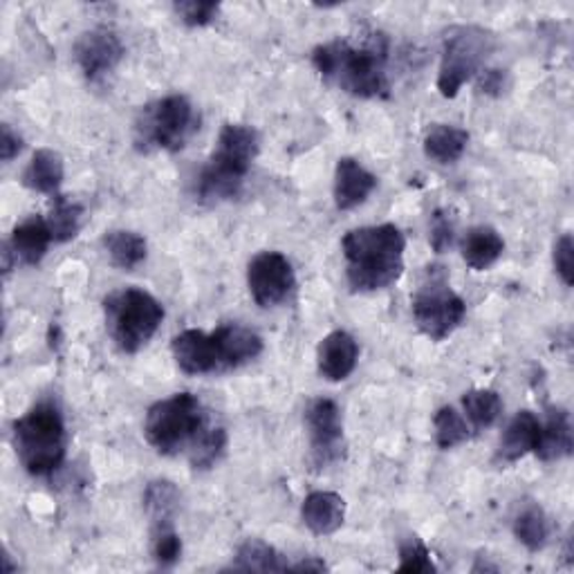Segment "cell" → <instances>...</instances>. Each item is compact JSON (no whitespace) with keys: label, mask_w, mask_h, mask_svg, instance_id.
<instances>
[{"label":"cell","mask_w":574,"mask_h":574,"mask_svg":"<svg viewBox=\"0 0 574 574\" xmlns=\"http://www.w3.org/2000/svg\"><path fill=\"white\" fill-rule=\"evenodd\" d=\"M389 41L384 34L373 32L362 43L330 41L312 50V63L316 72L360 99L386 97L391 90L389 72Z\"/></svg>","instance_id":"6da1fadb"},{"label":"cell","mask_w":574,"mask_h":574,"mask_svg":"<svg viewBox=\"0 0 574 574\" xmlns=\"http://www.w3.org/2000/svg\"><path fill=\"white\" fill-rule=\"evenodd\" d=\"M346 259V279L355 292L386 290L404 272L406 239L391 222L360 226L341 241Z\"/></svg>","instance_id":"7a4b0ae2"},{"label":"cell","mask_w":574,"mask_h":574,"mask_svg":"<svg viewBox=\"0 0 574 574\" xmlns=\"http://www.w3.org/2000/svg\"><path fill=\"white\" fill-rule=\"evenodd\" d=\"M261 151L259 133L245 124H224L218 144L195 180V200L218 204L241 193Z\"/></svg>","instance_id":"3957f363"},{"label":"cell","mask_w":574,"mask_h":574,"mask_svg":"<svg viewBox=\"0 0 574 574\" xmlns=\"http://www.w3.org/2000/svg\"><path fill=\"white\" fill-rule=\"evenodd\" d=\"M14 446L32 476L54 474L66 457V424L57 404L39 402L14 422Z\"/></svg>","instance_id":"277c9868"},{"label":"cell","mask_w":574,"mask_h":574,"mask_svg":"<svg viewBox=\"0 0 574 574\" xmlns=\"http://www.w3.org/2000/svg\"><path fill=\"white\" fill-rule=\"evenodd\" d=\"M103 312L108 334L124 355L140 353L164 321L162 303L140 288L110 292L103 299Z\"/></svg>","instance_id":"5b68a950"},{"label":"cell","mask_w":574,"mask_h":574,"mask_svg":"<svg viewBox=\"0 0 574 574\" xmlns=\"http://www.w3.org/2000/svg\"><path fill=\"white\" fill-rule=\"evenodd\" d=\"M198 129L195 108L184 94H169L147 103L133 127V142L140 153L169 151L178 153L187 147Z\"/></svg>","instance_id":"8992f818"},{"label":"cell","mask_w":574,"mask_h":574,"mask_svg":"<svg viewBox=\"0 0 574 574\" xmlns=\"http://www.w3.org/2000/svg\"><path fill=\"white\" fill-rule=\"evenodd\" d=\"M207 424L209 417L202 402L193 393H175L149 409L144 435L158 453L173 455L184 446H191Z\"/></svg>","instance_id":"52a82bcc"},{"label":"cell","mask_w":574,"mask_h":574,"mask_svg":"<svg viewBox=\"0 0 574 574\" xmlns=\"http://www.w3.org/2000/svg\"><path fill=\"white\" fill-rule=\"evenodd\" d=\"M494 52V34L479 26H461L446 32L437 70V90L444 99H453L461 88L483 72L485 61Z\"/></svg>","instance_id":"ba28073f"},{"label":"cell","mask_w":574,"mask_h":574,"mask_svg":"<svg viewBox=\"0 0 574 574\" xmlns=\"http://www.w3.org/2000/svg\"><path fill=\"white\" fill-rule=\"evenodd\" d=\"M413 319L422 334L431 341H444L463 325L467 305L455 294L442 268H429L424 281L413 294Z\"/></svg>","instance_id":"9c48e42d"},{"label":"cell","mask_w":574,"mask_h":574,"mask_svg":"<svg viewBox=\"0 0 574 574\" xmlns=\"http://www.w3.org/2000/svg\"><path fill=\"white\" fill-rule=\"evenodd\" d=\"M310 457L316 467H328L343 457V420L334 400L319 397L305 411Z\"/></svg>","instance_id":"30bf717a"},{"label":"cell","mask_w":574,"mask_h":574,"mask_svg":"<svg viewBox=\"0 0 574 574\" xmlns=\"http://www.w3.org/2000/svg\"><path fill=\"white\" fill-rule=\"evenodd\" d=\"M296 276L292 263L281 252H263L248 268L250 294L261 308H274L294 290Z\"/></svg>","instance_id":"8fae6325"},{"label":"cell","mask_w":574,"mask_h":574,"mask_svg":"<svg viewBox=\"0 0 574 574\" xmlns=\"http://www.w3.org/2000/svg\"><path fill=\"white\" fill-rule=\"evenodd\" d=\"M124 59L122 39L108 28L83 32L74 43V61L90 83L103 81Z\"/></svg>","instance_id":"7c38bea8"},{"label":"cell","mask_w":574,"mask_h":574,"mask_svg":"<svg viewBox=\"0 0 574 574\" xmlns=\"http://www.w3.org/2000/svg\"><path fill=\"white\" fill-rule=\"evenodd\" d=\"M171 351H173L175 364L187 375L220 373V360H218L213 332L184 330L173 336Z\"/></svg>","instance_id":"4fadbf2b"},{"label":"cell","mask_w":574,"mask_h":574,"mask_svg":"<svg viewBox=\"0 0 574 574\" xmlns=\"http://www.w3.org/2000/svg\"><path fill=\"white\" fill-rule=\"evenodd\" d=\"M360 346L351 332L334 330L319 343L316 366L323 380L343 382L349 380L358 366Z\"/></svg>","instance_id":"5bb4252c"},{"label":"cell","mask_w":574,"mask_h":574,"mask_svg":"<svg viewBox=\"0 0 574 574\" xmlns=\"http://www.w3.org/2000/svg\"><path fill=\"white\" fill-rule=\"evenodd\" d=\"M213 339L220 360V373L239 369L263 353V339L241 323H224L215 328Z\"/></svg>","instance_id":"9a60e30c"},{"label":"cell","mask_w":574,"mask_h":574,"mask_svg":"<svg viewBox=\"0 0 574 574\" xmlns=\"http://www.w3.org/2000/svg\"><path fill=\"white\" fill-rule=\"evenodd\" d=\"M377 178L364 169L355 158H341L334 169V204L341 211H351L369 200L375 191Z\"/></svg>","instance_id":"2e32d148"},{"label":"cell","mask_w":574,"mask_h":574,"mask_svg":"<svg viewBox=\"0 0 574 574\" xmlns=\"http://www.w3.org/2000/svg\"><path fill=\"white\" fill-rule=\"evenodd\" d=\"M52 241L54 236L50 232L48 220L41 215H32L14 226L8 250L12 252L17 265L21 263V265L34 268L46 259Z\"/></svg>","instance_id":"e0dca14e"},{"label":"cell","mask_w":574,"mask_h":574,"mask_svg":"<svg viewBox=\"0 0 574 574\" xmlns=\"http://www.w3.org/2000/svg\"><path fill=\"white\" fill-rule=\"evenodd\" d=\"M301 518L316 536L334 534L346 521V503L334 492H312L301 505Z\"/></svg>","instance_id":"ac0fdd59"},{"label":"cell","mask_w":574,"mask_h":574,"mask_svg":"<svg viewBox=\"0 0 574 574\" xmlns=\"http://www.w3.org/2000/svg\"><path fill=\"white\" fill-rule=\"evenodd\" d=\"M572 424L565 409H547V420L541 424V435L534 453L543 463H554L572 453Z\"/></svg>","instance_id":"d6986e66"},{"label":"cell","mask_w":574,"mask_h":574,"mask_svg":"<svg viewBox=\"0 0 574 574\" xmlns=\"http://www.w3.org/2000/svg\"><path fill=\"white\" fill-rule=\"evenodd\" d=\"M541 435V422L532 411H521L512 417V422L505 429V435L501 440L499 457L503 463H516L527 453H532L538 444Z\"/></svg>","instance_id":"ffe728a7"},{"label":"cell","mask_w":574,"mask_h":574,"mask_svg":"<svg viewBox=\"0 0 574 574\" xmlns=\"http://www.w3.org/2000/svg\"><path fill=\"white\" fill-rule=\"evenodd\" d=\"M463 259L465 263L476 270V272H485L490 270L505 252V241L503 236L496 232L494 226H472L470 232L463 239Z\"/></svg>","instance_id":"44dd1931"},{"label":"cell","mask_w":574,"mask_h":574,"mask_svg":"<svg viewBox=\"0 0 574 574\" xmlns=\"http://www.w3.org/2000/svg\"><path fill=\"white\" fill-rule=\"evenodd\" d=\"M63 175V158L52 149H39L23 173V184L43 195H59Z\"/></svg>","instance_id":"7402d4cb"},{"label":"cell","mask_w":574,"mask_h":574,"mask_svg":"<svg viewBox=\"0 0 574 574\" xmlns=\"http://www.w3.org/2000/svg\"><path fill=\"white\" fill-rule=\"evenodd\" d=\"M467 144V131L449 124H435L424 138V155L437 164H453L463 158Z\"/></svg>","instance_id":"603a6c76"},{"label":"cell","mask_w":574,"mask_h":574,"mask_svg":"<svg viewBox=\"0 0 574 574\" xmlns=\"http://www.w3.org/2000/svg\"><path fill=\"white\" fill-rule=\"evenodd\" d=\"M290 561L276 552L272 545H268L265 541L259 538H250L245 541L236 556L234 563L229 565V570L236 572H290Z\"/></svg>","instance_id":"cb8c5ba5"},{"label":"cell","mask_w":574,"mask_h":574,"mask_svg":"<svg viewBox=\"0 0 574 574\" xmlns=\"http://www.w3.org/2000/svg\"><path fill=\"white\" fill-rule=\"evenodd\" d=\"M103 248L110 256V263L120 270H135L138 265H142L147 261L149 254V245L147 239L135 234V232H124V229H118V232H110L103 236Z\"/></svg>","instance_id":"d4e9b609"},{"label":"cell","mask_w":574,"mask_h":574,"mask_svg":"<svg viewBox=\"0 0 574 574\" xmlns=\"http://www.w3.org/2000/svg\"><path fill=\"white\" fill-rule=\"evenodd\" d=\"M180 505V492L169 481H153L144 494V510L151 518V527L173 525Z\"/></svg>","instance_id":"484cf974"},{"label":"cell","mask_w":574,"mask_h":574,"mask_svg":"<svg viewBox=\"0 0 574 574\" xmlns=\"http://www.w3.org/2000/svg\"><path fill=\"white\" fill-rule=\"evenodd\" d=\"M463 409L467 413L470 424L476 431H485L492 424H496V420L503 413V400L496 391L492 389H474L470 393H465L463 397Z\"/></svg>","instance_id":"4316f807"},{"label":"cell","mask_w":574,"mask_h":574,"mask_svg":"<svg viewBox=\"0 0 574 574\" xmlns=\"http://www.w3.org/2000/svg\"><path fill=\"white\" fill-rule=\"evenodd\" d=\"M81 215H83V207L79 202H74L66 195H54L50 215L46 218L50 232L54 236V243L72 241L79 234Z\"/></svg>","instance_id":"83f0119b"},{"label":"cell","mask_w":574,"mask_h":574,"mask_svg":"<svg viewBox=\"0 0 574 574\" xmlns=\"http://www.w3.org/2000/svg\"><path fill=\"white\" fill-rule=\"evenodd\" d=\"M514 536L530 552L543 550L550 538V523L545 512L538 505H527L525 510H521L514 518Z\"/></svg>","instance_id":"f1b7e54d"},{"label":"cell","mask_w":574,"mask_h":574,"mask_svg":"<svg viewBox=\"0 0 574 574\" xmlns=\"http://www.w3.org/2000/svg\"><path fill=\"white\" fill-rule=\"evenodd\" d=\"M226 446V433L222 426H213L207 424L198 437L193 440V444L187 449L189 451V461L193 465V470H211Z\"/></svg>","instance_id":"f546056e"},{"label":"cell","mask_w":574,"mask_h":574,"mask_svg":"<svg viewBox=\"0 0 574 574\" xmlns=\"http://www.w3.org/2000/svg\"><path fill=\"white\" fill-rule=\"evenodd\" d=\"M433 426H435V442L444 451L467 442L472 435L467 417H463L453 406H442L433 417Z\"/></svg>","instance_id":"4dcf8cb0"},{"label":"cell","mask_w":574,"mask_h":574,"mask_svg":"<svg viewBox=\"0 0 574 574\" xmlns=\"http://www.w3.org/2000/svg\"><path fill=\"white\" fill-rule=\"evenodd\" d=\"M151 552L160 567H171L182 556V538L173 525L151 527Z\"/></svg>","instance_id":"1f68e13d"},{"label":"cell","mask_w":574,"mask_h":574,"mask_svg":"<svg viewBox=\"0 0 574 574\" xmlns=\"http://www.w3.org/2000/svg\"><path fill=\"white\" fill-rule=\"evenodd\" d=\"M175 14L180 17V21L189 28H204L209 26L218 12L220 6L218 3H209V0H182V3L173 6Z\"/></svg>","instance_id":"d6a6232c"},{"label":"cell","mask_w":574,"mask_h":574,"mask_svg":"<svg viewBox=\"0 0 574 574\" xmlns=\"http://www.w3.org/2000/svg\"><path fill=\"white\" fill-rule=\"evenodd\" d=\"M400 572H435V563L420 538H411L400 547Z\"/></svg>","instance_id":"836d02e7"},{"label":"cell","mask_w":574,"mask_h":574,"mask_svg":"<svg viewBox=\"0 0 574 574\" xmlns=\"http://www.w3.org/2000/svg\"><path fill=\"white\" fill-rule=\"evenodd\" d=\"M453 234H455V222L451 218L449 211L437 209L433 213V222H431V236L429 243L433 248L435 254H444L446 250H451L453 245Z\"/></svg>","instance_id":"e575fe53"},{"label":"cell","mask_w":574,"mask_h":574,"mask_svg":"<svg viewBox=\"0 0 574 574\" xmlns=\"http://www.w3.org/2000/svg\"><path fill=\"white\" fill-rule=\"evenodd\" d=\"M554 270L561 276V281L570 288L574 283V241L570 234H563L556 243H554Z\"/></svg>","instance_id":"d590c367"},{"label":"cell","mask_w":574,"mask_h":574,"mask_svg":"<svg viewBox=\"0 0 574 574\" xmlns=\"http://www.w3.org/2000/svg\"><path fill=\"white\" fill-rule=\"evenodd\" d=\"M23 151V140L12 131L10 124H3V135H0V160L12 162Z\"/></svg>","instance_id":"8d00e7d4"},{"label":"cell","mask_w":574,"mask_h":574,"mask_svg":"<svg viewBox=\"0 0 574 574\" xmlns=\"http://www.w3.org/2000/svg\"><path fill=\"white\" fill-rule=\"evenodd\" d=\"M479 90L485 94H501L505 90V72L503 70H483L479 79Z\"/></svg>","instance_id":"74e56055"},{"label":"cell","mask_w":574,"mask_h":574,"mask_svg":"<svg viewBox=\"0 0 574 574\" xmlns=\"http://www.w3.org/2000/svg\"><path fill=\"white\" fill-rule=\"evenodd\" d=\"M290 570H294V572H325L328 565L321 558H316V556H308V558H303L299 563H292Z\"/></svg>","instance_id":"f35d334b"}]
</instances>
